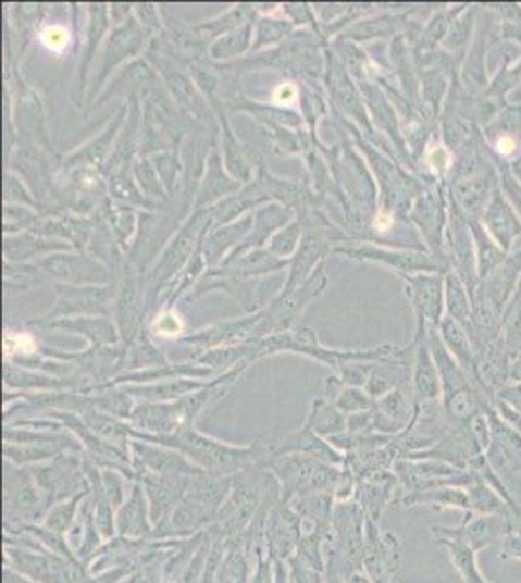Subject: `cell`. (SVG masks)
<instances>
[{
  "label": "cell",
  "instance_id": "obj_12",
  "mask_svg": "<svg viewBox=\"0 0 521 583\" xmlns=\"http://www.w3.org/2000/svg\"><path fill=\"white\" fill-rule=\"evenodd\" d=\"M41 39L49 49L53 51H63L64 47L69 46V32L61 28V26H51V28L44 29Z\"/></svg>",
  "mask_w": 521,
  "mask_h": 583
},
{
  "label": "cell",
  "instance_id": "obj_13",
  "mask_svg": "<svg viewBox=\"0 0 521 583\" xmlns=\"http://www.w3.org/2000/svg\"><path fill=\"white\" fill-rule=\"evenodd\" d=\"M4 350L9 356L14 355V352H32L34 350V340L28 335H7L4 337Z\"/></svg>",
  "mask_w": 521,
  "mask_h": 583
},
{
  "label": "cell",
  "instance_id": "obj_5",
  "mask_svg": "<svg viewBox=\"0 0 521 583\" xmlns=\"http://www.w3.org/2000/svg\"><path fill=\"white\" fill-rule=\"evenodd\" d=\"M493 174H479L469 177V182L463 183L459 187V201L461 207L469 214L471 222H479L486 204L491 201V183H493Z\"/></svg>",
  "mask_w": 521,
  "mask_h": 583
},
{
  "label": "cell",
  "instance_id": "obj_8",
  "mask_svg": "<svg viewBox=\"0 0 521 583\" xmlns=\"http://www.w3.org/2000/svg\"><path fill=\"white\" fill-rule=\"evenodd\" d=\"M154 331L162 337H175V335H179L184 331V323L174 311H165L164 315H160L156 320Z\"/></svg>",
  "mask_w": 521,
  "mask_h": 583
},
{
  "label": "cell",
  "instance_id": "obj_3",
  "mask_svg": "<svg viewBox=\"0 0 521 583\" xmlns=\"http://www.w3.org/2000/svg\"><path fill=\"white\" fill-rule=\"evenodd\" d=\"M409 506H432V510H463L471 511V498L467 488L459 486H439L430 491H419L405 498Z\"/></svg>",
  "mask_w": 521,
  "mask_h": 583
},
{
  "label": "cell",
  "instance_id": "obj_14",
  "mask_svg": "<svg viewBox=\"0 0 521 583\" xmlns=\"http://www.w3.org/2000/svg\"><path fill=\"white\" fill-rule=\"evenodd\" d=\"M296 96H298V90L294 84H281L275 91V101L281 106H290L296 101Z\"/></svg>",
  "mask_w": 521,
  "mask_h": 583
},
{
  "label": "cell",
  "instance_id": "obj_11",
  "mask_svg": "<svg viewBox=\"0 0 521 583\" xmlns=\"http://www.w3.org/2000/svg\"><path fill=\"white\" fill-rule=\"evenodd\" d=\"M496 399L512 407L521 417V383H506L503 389H498L496 393Z\"/></svg>",
  "mask_w": 521,
  "mask_h": 583
},
{
  "label": "cell",
  "instance_id": "obj_10",
  "mask_svg": "<svg viewBox=\"0 0 521 583\" xmlns=\"http://www.w3.org/2000/svg\"><path fill=\"white\" fill-rule=\"evenodd\" d=\"M500 558H513L521 562V529L513 528L500 543Z\"/></svg>",
  "mask_w": 521,
  "mask_h": 583
},
{
  "label": "cell",
  "instance_id": "obj_4",
  "mask_svg": "<svg viewBox=\"0 0 521 583\" xmlns=\"http://www.w3.org/2000/svg\"><path fill=\"white\" fill-rule=\"evenodd\" d=\"M442 547L448 550L449 558L454 566L458 568L459 574L466 580V583H491L486 582L485 575L481 574L479 565H476L475 548L467 545L461 538L448 537V535H434Z\"/></svg>",
  "mask_w": 521,
  "mask_h": 583
},
{
  "label": "cell",
  "instance_id": "obj_2",
  "mask_svg": "<svg viewBox=\"0 0 521 583\" xmlns=\"http://www.w3.org/2000/svg\"><path fill=\"white\" fill-rule=\"evenodd\" d=\"M483 224L485 230L493 236L494 241L503 247L506 253L512 251L516 241L521 237V220L508 201L504 199L500 189H494L491 201L483 212Z\"/></svg>",
  "mask_w": 521,
  "mask_h": 583
},
{
  "label": "cell",
  "instance_id": "obj_7",
  "mask_svg": "<svg viewBox=\"0 0 521 583\" xmlns=\"http://www.w3.org/2000/svg\"><path fill=\"white\" fill-rule=\"evenodd\" d=\"M467 491L471 498V513H485V516H510L512 513L510 504L504 500L491 484L485 483L483 476H479V481L471 484Z\"/></svg>",
  "mask_w": 521,
  "mask_h": 583
},
{
  "label": "cell",
  "instance_id": "obj_16",
  "mask_svg": "<svg viewBox=\"0 0 521 583\" xmlns=\"http://www.w3.org/2000/svg\"><path fill=\"white\" fill-rule=\"evenodd\" d=\"M510 383H521V355L510 362Z\"/></svg>",
  "mask_w": 521,
  "mask_h": 583
},
{
  "label": "cell",
  "instance_id": "obj_15",
  "mask_svg": "<svg viewBox=\"0 0 521 583\" xmlns=\"http://www.w3.org/2000/svg\"><path fill=\"white\" fill-rule=\"evenodd\" d=\"M392 224H394V216H392L389 212H380L377 219H375L374 228L377 230V232H385V230H389Z\"/></svg>",
  "mask_w": 521,
  "mask_h": 583
},
{
  "label": "cell",
  "instance_id": "obj_6",
  "mask_svg": "<svg viewBox=\"0 0 521 583\" xmlns=\"http://www.w3.org/2000/svg\"><path fill=\"white\" fill-rule=\"evenodd\" d=\"M471 232H473V239H475L476 274H479V283H481L483 278L493 273L498 264L504 263L508 253L494 241L493 236L481 226V222H471Z\"/></svg>",
  "mask_w": 521,
  "mask_h": 583
},
{
  "label": "cell",
  "instance_id": "obj_9",
  "mask_svg": "<svg viewBox=\"0 0 521 583\" xmlns=\"http://www.w3.org/2000/svg\"><path fill=\"white\" fill-rule=\"evenodd\" d=\"M426 162L430 168L436 172V174H446L449 168H451V152H449L446 146H432L426 154Z\"/></svg>",
  "mask_w": 521,
  "mask_h": 583
},
{
  "label": "cell",
  "instance_id": "obj_1",
  "mask_svg": "<svg viewBox=\"0 0 521 583\" xmlns=\"http://www.w3.org/2000/svg\"><path fill=\"white\" fill-rule=\"evenodd\" d=\"M513 529L512 516H485V513H466L461 528H432L434 535H448L461 538L476 553L493 545H500L503 538Z\"/></svg>",
  "mask_w": 521,
  "mask_h": 583
}]
</instances>
